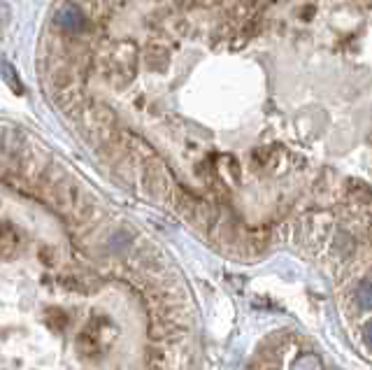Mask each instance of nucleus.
Instances as JSON below:
<instances>
[{"label": "nucleus", "instance_id": "nucleus-1", "mask_svg": "<svg viewBox=\"0 0 372 370\" xmlns=\"http://www.w3.org/2000/svg\"><path fill=\"white\" fill-rule=\"evenodd\" d=\"M156 251L47 151L0 133V370H179Z\"/></svg>", "mask_w": 372, "mask_h": 370}, {"label": "nucleus", "instance_id": "nucleus-2", "mask_svg": "<svg viewBox=\"0 0 372 370\" xmlns=\"http://www.w3.org/2000/svg\"><path fill=\"white\" fill-rule=\"evenodd\" d=\"M358 305L361 308H365V310H370L372 308V280H368V282H363L361 286H358Z\"/></svg>", "mask_w": 372, "mask_h": 370}, {"label": "nucleus", "instance_id": "nucleus-3", "mask_svg": "<svg viewBox=\"0 0 372 370\" xmlns=\"http://www.w3.org/2000/svg\"><path fill=\"white\" fill-rule=\"evenodd\" d=\"M365 343H368V347L372 349V324L365 326Z\"/></svg>", "mask_w": 372, "mask_h": 370}]
</instances>
